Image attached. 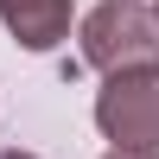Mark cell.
Returning a JSON list of instances; mask_svg holds the SVG:
<instances>
[{
	"label": "cell",
	"instance_id": "cell-4",
	"mask_svg": "<svg viewBox=\"0 0 159 159\" xmlns=\"http://www.w3.org/2000/svg\"><path fill=\"white\" fill-rule=\"evenodd\" d=\"M102 159H159V153H115V147H108V153H102Z\"/></svg>",
	"mask_w": 159,
	"mask_h": 159
},
{
	"label": "cell",
	"instance_id": "cell-2",
	"mask_svg": "<svg viewBox=\"0 0 159 159\" xmlns=\"http://www.w3.org/2000/svg\"><path fill=\"white\" fill-rule=\"evenodd\" d=\"M96 127L115 140V153H159V64L115 70L96 89Z\"/></svg>",
	"mask_w": 159,
	"mask_h": 159
},
{
	"label": "cell",
	"instance_id": "cell-1",
	"mask_svg": "<svg viewBox=\"0 0 159 159\" xmlns=\"http://www.w3.org/2000/svg\"><path fill=\"white\" fill-rule=\"evenodd\" d=\"M83 64H96L102 76L159 64V13L147 0H102L83 19Z\"/></svg>",
	"mask_w": 159,
	"mask_h": 159
},
{
	"label": "cell",
	"instance_id": "cell-5",
	"mask_svg": "<svg viewBox=\"0 0 159 159\" xmlns=\"http://www.w3.org/2000/svg\"><path fill=\"white\" fill-rule=\"evenodd\" d=\"M0 159H38V153H19V147H7V153H0Z\"/></svg>",
	"mask_w": 159,
	"mask_h": 159
},
{
	"label": "cell",
	"instance_id": "cell-3",
	"mask_svg": "<svg viewBox=\"0 0 159 159\" xmlns=\"http://www.w3.org/2000/svg\"><path fill=\"white\" fill-rule=\"evenodd\" d=\"M0 19L25 51H51L70 38V0H7Z\"/></svg>",
	"mask_w": 159,
	"mask_h": 159
},
{
	"label": "cell",
	"instance_id": "cell-6",
	"mask_svg": "<svg viewBox=\"0 0 159 159\" xmlns=\"http://www.w3.org/2000/svg\"><path fill=\"white\" fill-rule=\"evenodd\" d=\"M0 7H7V0H0Z\"/></svg>",
	"mask_w": 159,
	"mask_h": 159
}]
</instances>
